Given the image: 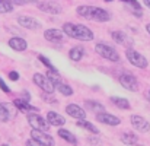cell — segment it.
Masks as SVG:
<instances>
[{"mask_svg":"<svg viewBox=\"0 0 150 146\" xmlns=\"http://www.w3.org/2000/svg\"><path fill=\"white\" fill-rule=\"evenodd\" d=\"M63 32L71 38H77L80 41H92L93 40V34L89 28H86L85 25L80 24H71L67 22L63 25Z\"/></svg>","mask_w":150,"mask_h":146,"instance_id":"6da1fadb","label":"cell"},{"mask_svg":"<svg viewBox=\"0 0 150 146\" xmlns=\"http://www.w3.org/2000/svg\"><path fill=\"white\" fill-rule=\"evenodd\" d=\"M77 15L88 18V19H92V21H98V22L109 21V13L100 7H95V6H79Z\"/></svg>","mask_w":150,"mask_h":146,"instance_id":"7a4b0ae2","label":"cell"},{"mask_svg":"<svg viewBox=\"0 0 150 146\" xmlns=\"http://www.w3.org/2000/svg\"><path fill=\"white\" fill-rule=\"evenodd\" d=\"M95 51L99 54L100 57L106 58L108 61H120V54L112 48L111 46H106V44H96L95 46Z\"/></svg>","mask_w":150,"mask_h":146,"instance_id":"3957f363","label":"cell"},{"mask_svg":"<svg viewBox=\"0 0 150 146\" xmlns=\"http://www.w3.org/2000/svg\"><path fill=\"white\" fill-rule=\"evenodd\" d=\"M125 56H127L128 61H130L131 64H134L136 67L146 69V67L149 66V61H147V58H146L143 54H140L139 51H136V50L128 48V50H127V53H125Z\"/></svg>","mask_w":150,"mask_h":146,"instance_id":"277c9868","label":"cell"},{"mask_svg":"<svg viewBox=\"0 0 150 146\" xmlns=\"http://www.w3.org/2000/svg\"><path fill=\"white\" fill-rule=\"evenodd\" d=\"M34 83L38 85V88H41V89H42L44 92H47V94H52L54 89H55L54 82L51 80L48 76L41 75V73H35V75H34Z\"/></svg>","mask_w":150,"mask_h":146,"instance_id":"5b68a950","label":"cell"},{"mask_svg":"<svg viewBox=\"0 0 150 146\" xmlns=\"http://www.w3.org/2000/svg\"><path fill=\"white\" fill-rule=\"evenodd\" d=\"M28 121L29 124L35 129V130H41V132H47L50 129V123L47 120H44L41 115L38 114H29L28 115Z\"/></svg>","mask_w":150,"mask_h":146,"instance_id":"8992f818","label":"cell"},{"mask_svg":"<svg viewBox=\"0 0 150 146\" xmlns=\"http://www.w3.org/2000/svg\"><path fill=\"white\" fill-rule=\"evenodd\" d=\"M120 83L122 85V88H125L127 91H133L136 92L139 89V83H137V79L130 75V73H122L120 75Z\"/></svg>","mask_w":150,"mask_h":146,"instance_id":"52a82bcc","label":"cell"},{"mask_svg":"<svg viewBox=\"0 0 150 146\" xmlns=\"http://www.w3.org/2000/svg\"><path fill=\"white\" fill-rule=\"evenodd\" d=\"M31 136H32V139L38 140L40 143H42V145H45V146H54L55 145L54 139L51 137L50 135H47L45 132H41V130H35V129H32Z\"/></svg>","mask_w":150,"mask_h":146,"instance_id":"ba28073f","label":"cell"},{"mask_svg":"<svg viewBox=\"0 0 150 146\" xmlns=\"http://www.w3.org/2000/svg\"><path fill=\"white\" fill-rule=\"evenodd\" d=\"M131 124L136 130H139L142 133H146L150 130V124L147 123V120L140 115H131Z\"/></svg>","mask_w":150,"mask_h":146,"instance_id":"9c48e42d","label":"cell"},{"mask_svg":"<svg viewBox=\"0 0 150 146\" xmlns=\"http://www.w3.org/2000/svg\"><path fill=\"white\" fill-rule=\"evenodd\" d=\"M18 24L26 29H40L41 28V24L35 19V18H31V16H19L18 18Z\"/></svg>","mask_w":150,"mask_h":146,"instance_id":"30bf717a","label":"cell"},{"mask_svg":"<svg viewBox=\"0 0 150 146\" xmlns=\"http://www.w3.org/2000/svg\"><path fill=\"white\" fill-rule=\"evenodd\" d=\"M112 40H114L117 44L127 47V50L130 48V47H133V40H131L130 37H127L122 31H114V32H112Z\"/></svg>","mask_w":150,"mask_h":146,"instance_id":"8fae6325","label":"cell"},{"mask_svg":"<svg viewBox=\"0 0 150 146\" xmlns=\"http://www.w3.org/2000/svg\"><path fill=\"white\" fill-rule=\"evenodd\" d=\"M38 9L41 12H45V13H50V15L61 13V6H58L57 3H51V1H40L38 3Z\"/></svg>","mask_w":150,"mask_h":146,"instance_id":"7c38bea8","label":"cell"},{"mask_svg":"<svg viewBox=\"0 0 150 146\" xmlns=\"http://www.w3.org/2000/svg\"><path fill=\"white\" fill-rule=\"evenodd\" d=\"M66 113H67L69 115H71L73 118H77V120H83V118L86 117V111H85L82 107L76 105V104L67 105V107H66Z\"/></svg>","mask_w":150,"mask_h":146,"instance_id":"4fadbf2b","label":"cell"},{"mask_svg":"<svg viewBox=\"0 0 150 146\" xmlns=\"http://www.w3.org/2000/svg\"><path fill=\"white\" fill-rule=\"evenodd\" d=\"M96 120L99 123L108 124V126H118L121 123L118 117H115L112 114H108V113H99V114H96Z\"/></svg>","mask_w":150,"mask_h":146,"instance_id":"5bb4252c","label":"cell"},{"mask_svg":"<svg viewBox=\"0 0 150 146\" xmlns=\"http://www.w3.org/2000/svg\"><path fill=\"white\" fill-rule=\"evenodd\" d=\"M44 38L47 41H51V43H61L63 38H64V32L60 31V29H47L44 32Z\"/></svg>","mask_w":150,"mask_h":146,"instance_id":"9a60e30c","label":"cell"},{"mask_svg":"<svg viewBox=\"0 0 150 146\" xmlns=\"http://www.w3.org/2000/svg\"><path fill=\"white\" fill-rule=\"evenodd\" d=\"M9 47L12 50H15V51H23L28 47V43L23 38H21V37H15V38L9 40Z\"/></svg>","mask_w":150,"mask_h":146,"instance_id":"2e32d148","label":"cell"},{"mask_svg":"<svg viewBox=\"0 0 150 146\" xmlns=\"http://www.w3.org/2000/svg\"><path fill=\"white\" fill-rule=\"evenodd\" d=\"M12 105L9 104H0V121L6 123L9 121L12 117H13V113H12Z\"/></svg>","mask_w":150,"mask_h":146,"instance_id":"e0dca14e","label":"cell"},{"mask_svg":"<svg viewBox=\"0 0 150 146\" xmlns=\"http://www.w3.org/2000/svg\"><path fill=\"white\" fill-rule=\"evenodd\" d=\"M13 105L19 110V111H23V113H28V111H38V108H35V107H32V105H29V102L26 101V99H15L13 101Z\"/></svg>","mask_w":150,"mask_h":146,"instance_id":"ac0fdd59","label":"cell"},{"mask_svg":"<svg viewBox=\"0 0 150 146\" xmlns=\"http://www.w3.org/2000/svg\"><path fill=\"white\" fill-rule=\"evenodd\" d=\"M47 121L50 123L51 126H63V124L66 123L64 117L60 115V114H57V113H54V111H48V114H47Z\"/></svg>","mask_w":150,"mask_h":146,"instance_id":"d6986e66","label":"cell"},{"mask_svg":"<svg viewBox=\"0 0 150 146\" xmlns=\"http://www.w3.org/2000/svg\"><path fill=\"white\" fill-rule=\"evenodd\" d=\"M85 107L89 110V111H95L96 114H99V113H105V108H103V105L99 104V102H95V101H86L85 102Z\"/></svg>","mask_w":150,"mask_h":146,"instance_id":"ffe728a7","label":"cell"},{"mask_svg":"<svg viewBox=\"0 0 150 146\" xmlns=\"http://www.w3.org/2000/svg\"><path fill=\"white\" fill-rule=\"evenodd\" d=\"M83 54H85V50H83V47H80V46L73 47V48L70 50V53H69V56H70V58H71L73 61H79V60H82Z\"/></svg>","mask_w":150,"mask_h":146,"instance_id":"44dd1931","label":"cell"},{"mask_svg":"<svg viewBox=\"0 0 150 146\" xmlns=\"http://www.w3.org/2000/svg\"><path fill=\"white\" fill-rule=\"evenodd\" d=\"M58 136H60L61 139L67 140V142L71 143V145H77V139H76L69 130H66V129H60V130H58Z\"/></svg>","mask_w":150,"mask_h":146,"instance_id":"7402d4cb","label":"cell"},{"mask_svg":"<svg viewBox=\"0 0 150 146\" xmlns=\"http://www.w3.org/2000/svg\"><path fill=\"white\" fill-rule=\"evenodd\" d=\"M111 101H112V104L117 105L118 108H122V110H128V108H130V102H128V99H125V98L111 97Z\"/></svg>","mask_w":150,"mask_h":146,"instance_id":"603a6c76","label":"cell"},{"mask_svg":"<svg viewBox=\"0 0 150 146\" xmlns=\"http://www.w3.org/2000/svg\"><path fill=\"white\" fill-rule=\"evenodd\" d=\"M121 142L125 145H134L137 142V136L134 133H122L121 135Z\"/></svg>","mask_w":150,"mask_h":146,"instance_id":"cb8c5ba5","label":"cell"},{"mask_svg":"<svg viewBox=\"0 0 150 146\" xmlns=\"http://www.w3.org/2000/svg\"><path fill=\"white\" fill-rule=\"evenodd\" d=\"M55 88H58V91H60L63 95H66V97H70V95L73 94V88H70L69 85H66V83H63V82H57V83H55Z\"/></svg>","mask_w":150,"mask_h":146,"instance_id":"d4e9b609","label":"cell"},{"mask_svg":"<svg viewBox=\"0 0 150 146\" xmlns=\"http://www.w3.org/2000/svg\"><path fill=\"white\" fill-rule=\"evenodd\" d=\"M77 126H79V127H83V129H86V130H89L91 133H95V135L99 133V130H98L92 123H89V121H86V120H80V121L77 123Z\"/></svg>","mask_w":150,"mask_h":146,"instance_id":"484cf974","label":"cell"},{"mask_svg":"<svg viewBox=\"0 0 150 146\" xmlns=\"http://www.w3.org/2000/svg\"><path fill=\"white\" fill-rule=\"evenodd\" d=\"M13 10V6L7 0H0V13H9Z\"/></svg>","mask_w":150,"mask_h":146,"instance_id":"4316f807","label":"cell"},{"mask_svg":"<svg viewBox=\"0 0 150 146\" xmlns=\"http://www.w3.org/2000/svg\"><path fill=\"white\" fill-rule=\"evenodd\" d=\"M38 58H40V61H41V63H42V64H44V66H45L48 70H57V69L52 66V63H51L47 57H44V56H38Z\"/></svg>","mask_w":150,"mask_h":146,"instance_id":"83f0119b","label":"cell"},{"mask_svg":"<svg viewBox=\"0 0 150 146\" xmlns=\"http://www.w3.org/2000/svg\"><path fill=\"white\" fill-rule=\"evenodd\" d=\"M121 1H125V3L130 6V10H131V9H137V10L142 9V6H140V3H139L137 0H121Z\"/></svg>","mask_w":150,"mask_h":146,"instance_id":"f1b7e54d","label":"cell"},{"mask_svg":"<svg viewBox=\"0 0 150 146\" xmlns=\"http://www.w3.org/2000/svg\"><path fill=\"white\" fill-rule=\"evenodd\" d=\"M26 146H45V145H42V143H40L38 140H35V139H29L28 142H26Z\"/></svg>","mask_w":150,"mask_h":146,"instance_id":"f546056e","label":"cell"},{"mask_svg":"<svg viewBox=\"0 0 150 146\" xmlns=\"http://www.w3.org/2000/svg\"><path fill=\"white\" fill-rule=\"evenodd\" d=\"M0 89H1L3 92H6V94H7V92H10L9 86H7V85H6V83L3 82V79H0Z\"/></svg>","mask_w":150,"mask_h":146,"instance_id":"4dcf8cb0","label":"cell"},{"mask_svg":"<svg viewBox=\"0 0 150 146\" xmlns=\"http://www.w3.org/2000/svg\"><path fill=\"white\" fill-rule=\"evenodd\" d=\"M9 79L10 80H18L19 79V73L18 72H10L9 73Z\"/></svg>","mask_w":150,"mask_h":146,"instance_id":"1f68e13d","label":"cell"},{"mask_svg":"<svg viewBox=\"0 0 150 146\" xmlns=\"http://www.w3.org/2000/svg\"><path fill=\"white\" fill-rule=\"evenodd\" d=\"M42 97H44V99H45L47 102H55V98H54V97H50V95H48L47 92H45V94H44Z\"/></svg>","mask_w":150,"mask_h":146,"instance_id":"d6a6232c","label":"cell"},{"mask_svg":"<svg viewBox=\"0 0 150 146\" xmlns=\"http://www.w3.org/2000/svg\"><path fill=\"white\" fill-rule=\"evenodd\" d=\"M25 3H37V4H38L40 1H38V0H25Z\"/></svg>","mask_w":150,"mask_h":146,"instance_id":"836d02e7","label":"cell"},{"mask_svg":"<svg viewBox=\"0 0 150 146\" xmlns=\"http://www.w3.org/2000/svg\"><path fill=\"white\" fill-rule=\"evenodd\" d=\"M143 1H144V4H146V6L150 9V0H143Z\"/></svg>","mask_w":150,"mask_h":146,"instance_id":"e575fe53","label":"cell"},{"mask_svg":"<svg viewBox=\"0 0 150 146\" xmlns=\"http://www.w3.org/2000/svg\"><path fill=\"white\" fill-rule=\"evenodd\" d=\"M146 29H147V32L150 34V24H147V25H146Z\"/></svg>","mask_w":150,"mask_h":146,"instance_id":"d590c367","label":"cell"},{"mask_svg":"<svg viewBox=\"0 0 150 146\" xmlns=\"http://www.w3.org/2000/svg\"><path fill=\"white\" fill-rule=\"evenodd\" d=\"M105 1H112V0H105Z\"/></svg>","mask_w":150,"mask_h":146,"instance_id":"8d00e7d4","label":"cell"},{"mask_svg":"<svg viewBox=\"0 0 150 146\" xmlns=\"http://www.w3.org/2000/svg\"><path fill=\"white\" fill-rule=\"evenodd\" d=\"M1 146H7V145H1Z\"/></svg>","mask_w":150,"mask_h":146,"instance_id":"74e56055","label":"cell"}]
</instances>
